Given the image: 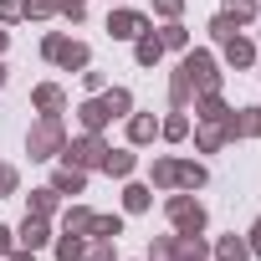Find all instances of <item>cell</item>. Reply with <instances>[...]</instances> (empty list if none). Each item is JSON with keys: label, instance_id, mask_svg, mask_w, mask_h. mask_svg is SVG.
Returning <instances> with one entry per match:
<instances>
[{"label": "cell", "instance_id": "1", "mask_svg": "<svg viewBox=\"0 0 261 261\" xmlns=\"http://www.w3.org/2000/svg\"><path fill=\"white\" fill-rule=\"evenodd\" d=\"M113 26H118V36H134V31H139V21H134V16H118Z\"/></svg>", "mask_w": 261, "mask_h": 261}, {"label": "cell", "instance_id": "2", "mask_svg": "<svg viewBox=\"0 0 261 261\" xmlns=\"http://www.w3.org/2000/svg\"><path fill=\"white\" fill-rule=\"evenodd\" d=\"M256 236H261V230H256ZM256 246H261V241H256Z\"/></svg>", "mask_w": 261, "mask_h": 261}]
</instances>
